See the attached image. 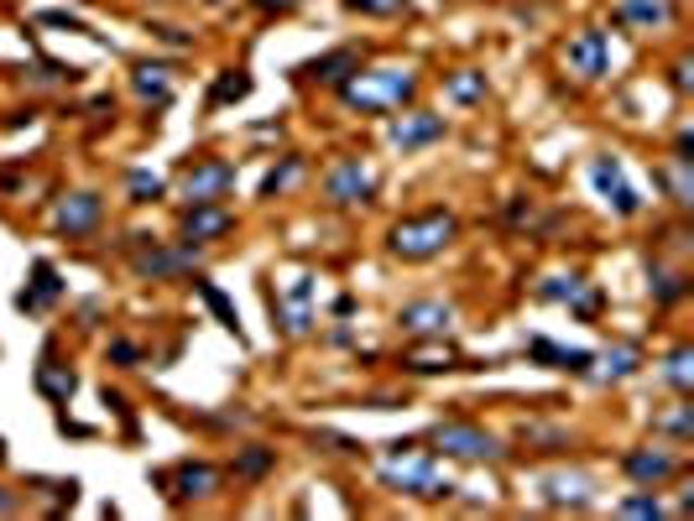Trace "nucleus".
Returning <instances> with one entry per match:
<instances>
[{"mask_svg": "<svg viewBox=\"0 0 694 521\" xmlns=\"http://www.w3.org/2000/svg\"><path fill=\"white\" fill-rule=\"evenodd\" d=\"M418 84L424 78L413 63H381V68H355L340 84V100H345V110H361V115H392L418 94Z\"/></svg>", "mask_w": 694, "mask_h": 521, "instance_id": "obj_1", "label": "nucleus"}, {"mask_svg": "<svg viewBox=\"0 0 694 521\" xmlns=\"http://www.w3.org/2000/svg\"><path fill=\"white\" fill-rule=\"evenodd\" d=\"M454 234H459V219H454L450 208H424V214H407V219L392 225L387 251L402 260H428V256H439V251H450Z\"/></svg>", "mask_w": 694, "mask_h": 521, "instance_id": "obj_2", "label": "nucleus"}, {"mask_svg": "<svg viewBox=\"0 0 694 521\" xmlns=\"http://www.w3.org/2000/svg\"><path fill=\"white\" fill-rule=\"evenodd\" d=\"M381 480H387L392 491L428 495V500L454 495V480H450V474H439V465H433L428 454H418L413 443H392V454L381 459Z\"/></svg>", "mask_w": 694, "mask_h": 521, "instance_id": "obj_3", "label": "nucleus"}, {"mask_svg": "<svg viewBox=\"0 0 694 521\" xmlns=\"http://www.w3.org/2000/svg\"><path fill=\"white\" fill-rule=\"evenodd\" d=\"M371 193H376V167L371 162H361V156H345V162H335L329 167V178H324V199L329 204H371Z\"/></svg>", "mask_w": 694, "mask_h": 521, "instance_id": "obj_4", "label": "nucleus"}, {"mask_svg": "<svg viewBox=\"0 0 694 521\" xmlns=\"http://www.w3.org/2000/svg\"><path fill=\"white\" fill-rule=\"evenodd\" d=\"M433 448H439L444 459H502V454H507L491 433L470 428V422H439V428H433Z\"/></svg>", "mask_w": 694, "mask_h": 521, "instance_id": "obj_5", "label": "nucleus"}, {"mask_svg": "<svg viewBox=\"0 0 694 521\" xmlns=\"http://www.w3.org/2000/svg\"><path fill=\"white\" fill-rule=\"evenodd\" d=\"M236 188V162L225 156H204L184 173V204H219Z\"/></svg>", "mask_w": 694, "mask_h": 521, "instance_id": "obj_6", "label": "nucleus"}, {"mask_svg": "<svg viewBox=\"0 0 694 521\" xmlns=\"http://www.w3.org/2000/svg\"><path fill=\"white\" fill-rule=\"evenodd\" d=\"M564 68L580 78H606V68H611V42H606V31H601V26L575 31V37L564 42Z\"/></svg>", "mask_w": 694, "mask_h": 521, "instance_id": "obj_7", "label": "nucleus"}, {"mask_svg": "<svg viewBox=\"0 0 694 521\" xmlns=\"http://www.w3.org/2000/svg\"><path fill=\"white\" fill-rule=\"evenodd\" d=\"M611 22L621 31H664L679 22V0H611Z\"/></svg>", "mask_w": 694, "mask_h": 521, "instance_id": "obj_8", "label": "nucleus"}, {"mask_svg": "<svg viewBox=\"0 0 694 521\" xmlns=\"http://www.w3.org/2000/svg\"><path fill=\"white\" fill-rule=\"evenodd\" d=\"M590 182H595V193H601L616 214H627V219H632V214L642 208L638 188L627 182V173H621V162H616V156H595V162H590Z\"/></svg>", "mask_w": 694, "mask_h": 521, "instance_id": "obj_9", "label": "nucleus"}, {"mask_svg": "<svg viewBox=\"0 0 694 521\" xmlns=\"http://www.w3.org/2000/svg\"><path fill=\"white\" fill-rule=\"evenodd\" d=\"M398 323L407 329V334H418V339H444L454 329V303H444V297H418V303H402Z\"/></svg>", "mask_w": 694, "mask_h": 521, "instance_id": "obj_10", "label": "nucleus"}, {"mask_svg": "<svg viewBox=\"0 0 694 521\" xmlns=\"http://www.w3.org/2000/svg\"><path fill=\"white\" fill-rule=\"evenodd\" d=\"M387 141H392L398 152H418V147H433V141H444V115L407 110V115H398V120L387 126Z\"/></svg>", "mask_w": 694, "mask_h": 521, "instance_id": "obj_11", "label": "nucleus"}, {"mask_svg": "<svg viewBox=\"0 0 694 521\" xmlns=\"http://www.w3.org/2000/svg\"><path fill=\"white\" fill-rule=\"evenodd\" d=\"M538 297H543V303H569L580 318H595V313H601V292H595L585 277H575V271H569V277H543V282H538Z\"/></svg>", "mask_w": 694, "mask_h": 521, "instance_id": "obj_12", "label": "nucleus"}, {"mask_svg": "<svg viewBox=\"0 0 694 521\" xmlns=\"http://www.w3.org/2000/svg\"><path fill=\"white\" fill-rule=\"evenodd\" d=\"M230 225H236V214L225 204H188L178 234H184V245H210L219 234H230Z\"/></svg>", "mask_w": 694, "mask_h": 521, "instance_id": "obj_13", "label": "nucleus"}, {"mask_svg": "<svg viewBox=\"0 0 694 521\" xmlns=\"http://www.w3.org/2000/svg\"><path fill=\"white\" fill-rule=\"evenodd\" d=\"M355 68H361V52H355V48H329L324 58L298 63V78H308V84H335V89H340Z\"/></svg>", "mask_w": 694, "mask_h": 521, "instance_id": "obj_14", "label": "nucleus"}, {"mask_svg": "<svg viewBox=\"0 0 694 521\" xmlns=\"http://www.w3.org/2000/svg\"><path fill=\"white\" fill-rule=\"evenodd\" d=\"M100 214H105V204H100V193H68L63 204H58L53 225L63 234H89L94 225H100Z\"/></svg>", "mask_w": 694, "mask_h": 521, "instance_id": "obj_15", "label": "nucleus"}, {"mask_svg": "<svg viewBox=\"0 0 694 521\" xmlns=\"http://www.w3.org/2000/svg\"><path fill=\"white\" fill-rule=\"evenodd\" d=\"M621 469L638 480V485H664L668 474H679V454H668V448H638V454H627Z\"/></svg>", "mask_w": 694, "mask_h": 521, "instance_id": "obj_16", "label": "nucleus"}, {"mask_svg": "<svg viewBox=\"0 0 694 521\" xmlns=\"http://www.w3.org/2000/svg\"><path fill=\"white\" fill-rule=\"evenodd\" d=\"M528 355L543 360L548 370H569V376H590V365H595L590 350H564V344H554V339H533V344H528Z\"/></svg>", "mask_w": 694, "mask_h": 521, "instance_id": "obj_17", "label": "nucleus"}, {"mask_svg": "<svg viewBox=\"0 0 694 521\" xmlns=\"http://www.w3.org/2000/svg\"><path fill=\"white\" fill-rule=\"evenodd\" d=\"M543 500H554V506H595V480L590 474H548Z\"/></svg>", "mask_w": 694, "mask_h": 521, "instance_id": "obj_18", "label": "nucleus"}, {"mask_svg": "<svg viewBox=\"0 0 694 521\" xmlns=\"http://www.w3.org/2000/svg\"><path fill=\"white\" fill-rule=\"evenodd\" d=\"M147 245H152V240H147ZM188 266H193V245H184V251H157V245H152V251L136 256V277H152V282H157V277H178Z\"/></svg>", "mask_w": 694, "mask_h": 521, "instance_id": "obj_19", "label": "nucleus"}, {"mask_svg": "<svg viewBox=\"0 0 694 521\" xmlns=\"http://www.w3.org/2000/svg\"><path fill=\"white\" fill-rule=\"evenodd\" d=\"M173 485H178V500H204V495L219 491V469L214 465H178V474H173Z\"/></svg>", "mask_w": 694, "mask_h": 521, "instance_id": "obj_20", "label": "nucleus"}, {"mask_svg": "<svg viewBox=\"0 0 694 521\" xmlns=\"http://www.w3.org/2000/svg\"><path fill=\"white\" fill-rule=\"evenodd\" d=\"M485 94H491V84H485L481 68H454L444 78V100L450 104H485Z\"/></svg>", "mask_w": 694, "mask_h": 521, "instance_id": "obj_21", "label": "nucleus"}, {"mask_svg": "<svg viewBox=\"0 0 694 521\" xmlns=\"http://www.w3.org/2000/svg\"><path fill=\"white\" fill-rule=\"evenodd\" d=\"M131 89L141 94V100L167 104V100H173V68H162V63H141V68L131 74Z\"/></svg>", "mask_w": 694, "mask_h": 521, "instance_id": "obj_22", "label": "nucleus"}, {"mask_svg": "<svg viewBox=\"0 0 694 521\" xmlns=\"http://www.w3.org/2000/svg\"><path fill=\"white\" fill-rule=\"evenodd\" d=\"M251 94V74L245 68H230V74H219L214 78V89H210V110H219V104H236Z\"/></svg>", "mask_w": 694, "mask_h": 521, "instance_id": "obj_23", "label": "nucleus"}, {"mask_svg": "<svg viewBox=\"0 0 694 521\" xmlns=\"http://www.w3.org/2000/svg\"><path fill=\"white\" fill-rule=\"evenodd\" d=\"M664 381L679 391V396H684V391H694V350H690V344H679V350L664 360Z\"/></svg>", "mask_w": 694, "mask_h": 521, "instance_id": "obj_24", "label": "nucleus"}, {"mask_svg": "<svg viewBox=\"0 0 694 521\" xmlns=\"http://www.w3.org/2000/svg\"><path fill=\"white\" fill-rule=\"evenodd\" d=\"M402 365H407V370H418V376H433V370H454L459 355H454L450 344H433V350H413Z\"/></svg>", "mask_w": 694, "mask_h": 521, "instance_id": "obj_25", "label": "nucleus"}, {"mask_svg": "<svg viewBox=\"0 0 694 521\" xmlns=\"http://www.w3.org/2000/svg\"><path fill=\"white\" fill-rule=\"evenodd\" d=\"M58 292H63V282H58V271L48 266V260H37V287H31V292H22L16 303H22V308H37V303H53Z\"/></svg>", "mask_w": 694, "mask_h": 521, "instance_id": "obj_26", "label": "nucleus"}, {"mask_svg": "<svg viewBox=\"0 0 694 521\" xmlns=\"http://www.w3.org/2000/svg\"><path fill=\"white\" fill-rule=\"evenodd\" d=\"M126 188H131V204H157L162 193H167V182H162L157 173H131Z\"/></svg>", "mask_w": 694, "mask_h": 521, "instance_id": "obj_27", "label": "nucleus"}, {"mask_svg": "<svg viewBox=\"0 0 694 521\" xmlns=\"http://www.w3.org/2000/svg\"><path fill=\"white\" fill-rule=\"evenodd\" d=\"M199 292H204V303H210V308L219 313V323H225V329H230V334L241 339V323H236V308H230V303H225V292H219V287H210V282H199Z\"/></svg>", "mask_w": 694, "mask_h": 521, "instance_id": "obj_28", "label": "nucleus"}, {"mask_svg": "<svg viewBox=\"0 0 694 521\" xmlns=\"http://www.w3.org/2000/svg\"><path fill=\"white\" fill-rule=\"evenodd\" d=\"M37 386L48 391L53 402H68V396H74V376H58L53 365H42V370H37Z\"/></svg>", "mask_w": 694, "mask_h": 521, "instance_id": "obj_29", "label": "nucleus"}, {"mask_svg": "<svg viewBox=\"0 0 694 521\" xmlns=\"http://www.w3.org/2000/svg\"><path fill=\"white\" fill-rule=\"evenodd\" d=\"M298 173H303V156H288L282 167H272V173H267V182H262V193H267V199H272V193H282V188H288V182H293Z\"/></svg>", "mask_w": 694, "mask_h": 521, "instance_id": "obj_30", "label": "nucleus"}, {"mask_svg": "<svg viewBox=\"0 0 694 521\" xmlns=\"http://www.w3.org/2000/svg\"><path fill=\"white\" fill-rule=\"evenodd\" d=\"M638 370V350H616V355H606V370H601V381H627Z\"/></svg>", "mask_w": 694, "mask_h": 521, "instance_id": "obj_31", "label": "nucleus"}, {"mask_svg": "<svg viewBox=\"0 0 694 521\" xmlns=\"http://www.w3.org/2000/svg\"><path fill=\"white\" fill-rule=\"evenodd\" d=\"M407 0H345V11H361V16H398Z\"/></svg>", "mask_w": 694, "mask_h": 521, "instance_id": "obj_32", "label": "nucleus"}, {"mask_svg": "<svg viewBox=\"0 0 694 521\" xmlns=\"http://www.w3.org/2000/svg\"><path fill=\"white\" fill-rule=\"evenodd\" d=\"M236 469H241V474H262V469H272V454H267V448H245Z\"/></svg>", "mask_w": 694, "mask_h": 521, "instance_id": "obj_33", "label": "nucleus"}, {"mask_svg": "<svg viewBox=\"0 0 694 521\" xmlns=\"http://www.w3.org/2000/svg\"><path fill=\"white\" fill-rule=\"evenodd\" d=\"M621 511H627V517H658L664 506H658V500H647V495H632V500H621Z\"/></svg>", "mask_w": 694, "mask_h": 521, "instance_id": "obj_34", "label": "nucleus"}, {"mask_svg": "<svg viewBox=\"0 0 694 521\" xmlns=\"http://www.w3.org/2000/svg\"><path fill=\"white\" fill-rule=\"evenodd\" d=\"M110 355H115V360H126V365L141 360V350H136V344H126V339H115V344H110Z\"/></svg>", "mask_w": 694, "mask_h": 521, "instance_id": "obj_35", "label": "nucleus"}, {"mask_svg": "<svg viewBox=\"0 0 694 521\" xmlns=\"http://www.w3.org/2000/svg\"><path fill=\"white\" fill-rule=\"evenodd\" d=\"M673 89H679V94H690V58H679V63H673Z\"/></svg>", "mask_w": 694, "mask_h": 521, "instance_id": "obj_36", "label": "nucleus"}, {"mask_svg": "<svg viewBox=\"0 0 694 521\" xmlns=\"http://www.w3.org/2000/svg\"><path fill=\"white\" fill-rule=\"evenodd\" d=\"M267 11H288V5H298V0H262Z\"/></svg>", "mask_w": 694, "mask_h": 521, "instance_id": "obj_37", "label": "nucleus"}, {"mask_svg": "<svg viewBox=\"0 0 694 521\" xmlns=\"http://www.w3.org/2000/svg\"><path fill=\"white\" fill-rule=\"evenodd\" d=\"M5 511H16V500H11V495L0 491V517H5Z\"/></svg>", "mask_w": 694, "mask_h": 521, "instance_id": "obj_38", "label": "nucleus"}, {"mask_svg": "<svg viewBox=\"0 0 694 521\" xmlns=\"http://www.w3.org/2000/svg\"><path fill=\"white\" fill-rule=\"evenodd\" d=\"M204 5H225V0H204Z\"/></svg>", "mask_w": 694, "mask_h": 521, "instance_id": "obj_39", "label": "nucleus"}]
</instances>
